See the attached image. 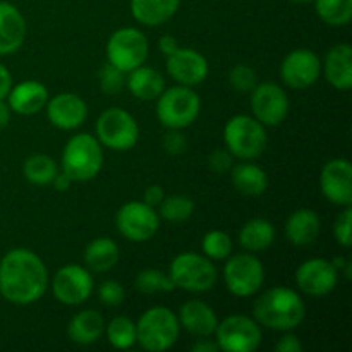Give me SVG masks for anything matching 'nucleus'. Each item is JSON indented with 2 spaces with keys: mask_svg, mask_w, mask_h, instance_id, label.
Instances as JSON below:
<instances>
[{
  "mask_svg": "<svg viewBox=\"0 0 352 352\" xmlns=\"http://www.w3.org/2000/svg\"><path fill=\"white\" fill-rule=\"evenodd\" d=\"M215 351H220L219 349V344L215 342V340H210L208 337H199L198 342L192 346V352H215Z\"/></svg>",
  "mask_w": 352,
  "mask_h": 352,
  "instance_id": "nucleus-47",
  "label": "nucleus"
},
{
  "mask_svg": "<svg viewBox=\"0 0 352 352\" xmlns=\"http://www.w3.org/2000/svg\"><path fill=\"white\" fill-rule=\"evenodd\" d=\"M98 298L100 302L110 308H116L120 306L126 299V291H124L122 285L116 280H105L98 289Z\"/></svg>",
  "mask_w": 352,
  "mask_h": 352,
  "instance_id": "nucleus-39",
  "label": "nucleus"
},
{
  "mask_svg": "<svg viewBox=\"0 0 352 352\" xmlns=\"http://www.w3.org/2000/svg\"><path fill=\"white\" fill-rule=\"evenodd\" d=\"M96 136L102 146L113 151H127L138 143L140 127L136 119L122 109H109L96 120Z\"/></svg>",
  "mask_w": 352,
  "mask_h": 352,
  "instance_id": "nucleus-9",
  "label": "nucleus"
},
{
  "mask_svg": "<svg viewBox=\"0 0 352 352\" xmlns=\"http://www.w3.org/2000/svg\"><path fill=\"white\" fill-rule=\"evenodd\" d=\"M52 184H54V188L57 189V191H67L69 188H71V184H72V179L69 177L67 174H65L64 170L60 172V174H55V177H54V181H52Z\"/></svg>",
  "mask_w": 352,
  "mask_h": 352,
  "instance_id": "nucleus-48",
  "label": "nucleus"
},
{
  "mask_svg": "<svg viewBox=\"0 0 352 352\" xmlns=\"http://www.w3.org/2000/svg\"><path fill=\"white\" fill-rule=\"evenodd\" d=\"M177 315L165 306H153L136 323V342L150 352L168 351L179 339Z\"/></svg>",
  "mask_w": 352,
  "mask_h": 352,
  "instance_id": "nucleus-4",
  "label": "nucleus"
},
{
  "mask_svg": "<svg viewBox=\"0 0 352 352\" xmlns=\"http://www.w3.org/2000/svg\"><path fill=\"white\" fill-rule=\"evenodd\" d=\"M223 280L230 294L236 298H251L263 285L265 268L253 254H236L229 258L223 267Z\"/></svg>",
  "mask_w": 352,
  "mask_h": 352,
  "instance_id": "nucleus-10",
  "label": "nucleus"
},
{
  "mask_svg": "<svg viewBox=\"0 0 352 352\" xmlns=\"http://www.w3.org/2000/svg\"><path fill=\"white\" fill-rule=\"evenodd\" d=\"M48 287L45 263L30 250L9 251L0 261V294L12 305L36 302Z\"/></svg>",
  "mask_w": 352,
  "mask_h": 352,
  "instance_id": "nucleus-1",
  "label": "nucleus"
},
{
  "mask_svg": "<svg viewBox=\"0 0 352 352\" xmlns=\"http://www.w3.org/2000/svg\"><path fill=\"white\" fill-rule=\"evenodd\" d=\"M164 148L170 155L184 153L188 148L186 136L181 133V129H168V133L164 136Z\"/></svg>",
  "mask_w": 352,
  "mask_h": 352,
  "instance_id": "nucleus-41",
  "label": "nucleus"
},
{
  "mask_svg": "<svg viewBox=\"0 0 352 352\" xmlns=\"http://www.w3.org/2000/svg\"><path fill=\"white\" fill-rule=\"evenodd\" d=\"M325 78L340 91L352 88V47L349 43H339L330 48L325 58Z\"/></svg>",
  "mask_w": 352,
  "mask_h": 352,
  "instance_id": "nucleus-23",
  "label": "nucleus"
},
{
  "mask_svg": "<svg viewBox=\"0 0 352 352\" xmlns=\"http://www.w3.org/2000/svg\"><path fill=\"white\" fill-rule=\"evenodd\" d=\"M217 344L226 352H253L261 344L258 322L244 315H232L217 325Z\"/></svg>",
  "mask_w": 352,
  "mask_h": 352,
  "instance_id": "nucleus-11",
  "label": "nucleus"
},
{
  "mask_svg": "<svg viewBox=\"0 0 352 352\" xmlns=\"http://www.w3.org/2000/svg\"><path fill=\"white\" fill-rule=\"evenodd\" d=\"M232 184L241 195L261 196L268 188V175L260 165L243 162L232 168Z\"/></svg>",
  "mask_w": 352,
  "mask_h": 352,
  "instance_id": "nucleus-29",
  "label": "nucleus"
},
{
  "mask_svg": "<svg viewBox=\"0 0 352 352\" xmlns=\"http://www.w3.org/2000/svg\"><path fill=\"white\" fill-rule=\"evenodd\" d=\"M136 289L141 294H157V292H170L175 285L168 274H164L155 268L141 270L136 277Z\"/></svg>",
  "mask_w": 352,
  "mask_h": 352,
  "instance_id": "nucleus-35",
  "label": "nucleus"
},
{
  "mask_svg": "<svg viewBox=\"0 0 352 352\" xmlns=\"http://www.w3.org/2000/svg\"><path fill=\"white\" fill-rule=\"evenodd\" d=\"M116 226L126 239L144 243L157 234L160 219L155 208L144 201H129L117 212Z\"/></svg>",
  "mask_w": 352,
  "mask_h": 352,
  "instance_id": "nucleus-12",
  "label": "nucleus"
},
{
  "mask_svg": "<svg viewBox=\"0 0 352 352\" xmlns=\"http://www.w3.org/2000/svg\"><path fill=\"white\" fill-rule=\"evenodd\" d=\"M275 351L277 352H302V344L301 340L298 339L292 333H287V336L280 337L275 344Z\"/></svg>",
  "mask_w": 352,
  "mask_h": 352,
  "instance_id": "nucleus-43",
  "label": "nucleus"
},
{
  "mask_svg": "<svg viewBox=\"0 0 352 352\" xmlns=\"http://www.w3.org/2000/svg\"><path fill=\"white\" fill-rule=\"evenodd\" d=\"M253 315L260 325L277 332L298 329L306 316L301 296L289 287H272L254 301Z\"/></svg>",
  "mask_w": 352,
  "mask_h": 352,
  "instance_id": "nucleus-2",
  "label": "nucleus"
},
{
  "mask_svg": "<svg viewBox=\"0 0 352 352\" xmlns=\"http://www.w3.org/2000/svg\"><path fill=\"white\" fill-rule=\"evenodd\" d=\"M69 339L79 346H89L102 339L105 333V320L95 309H85L72 316L67 327Z\"/></svg>",
  "mask_w": 352,
  "mask_h": 352,
  "instance_id": "nucleus-25",
  "label": "nucleus"
},
{
  "mask_svg": "<svg viewBox=\"0 0 352 352\" xmlns=\"http://www.w3.org/2000/svg\"><path fill=\"white\" fill-rule=\"evenodd\" d=\"M157 100V117L167 129H186L198 119L201 110V100L191 86L164 89Z\"/></svg>",
  "mask_w": 352,
  "mask_h": 352,
  "instance_id": "nucleus-6",
  "label": "nucleus"
},
{
  "mask_svg": "<svg viewBox=\"0 0 352 352\" xmlns=\"http://www.w3.org/2000/svg\"><path fill=\"white\" fill-rule=\"evenodd\" d=\"M150 54V45L146 36L136 28H120L107 43V58L117 69L131 72L146 62Z\"/></svg>",
  "mask_w": 352,
  "mask_h": 352,
  "instance_id": "nucleus-8",
  "label": "nucleus"
},
{
  "mask_svg": "<svg viewBox=\"0 0 352 352\" xmlns=\"http://www.w3.org/2000/svg\"><path fill=\"white\" fill-rule=\"evenodd\" d=\"M98 82L100 89L107 95H117V93L122 91V88L126 86V72L117 69L116 65H112L110 62L102 65L98 72Z\"/></svg>",
  "mask_w": 352,
  "mask_h": 352,
  "instance_id": "nucleus-37",
  "label": "nucleus"
},
{
  "mask_svg": "<svg viewBox=\"0 0 352 352\" xmlns=\"http://www.w3.org/2000/svg\"><path fill=\"white\" fill-rule=\"evenodd\" d=\"M158 48H160L165 55H170L179 48V41L175 40L172 34H165V36H162L160 41H158Z\"/></svg>",
  "mask_w": 352,
  "mask_h": 352,
  "instance_id": "nucleus-46",
  "label": "nucleus"
},
{
  "mask_svg": "<svg viewBox=\"0 0 352 352\" xmlns=\"http://www.w3.org/2000/svg\"><path fill=\"white\" fill-rule=\"evenodd\" d=\"M339 282V270L332 261L313 258L305 261L296 270V284L305 294L311 298H322L330 294Z\"/></svg>",
  "mask_w": 352,
  "mask_h": 352,
  "instance_id": "nucleus-16",
  "label": "nucleus"
},
{
  "mask_svg": "<svg viewBox=\"0 0 352 352\" xmlns=\"http://www.w3.org/2000/svg\"><path fill=\"white\" fill-rule=\"evenodd\" d=\"M320 227L322 222L318 213L308 208L296 210L285 222V236L294 246H309L318 237Z\"/></svg>",
  "mask_w": 352,
  "mask_h": 352,
  "instance_id": "nucleus-24",
  "label": "nucleus"
},
{
  "mask_svg": "<svg viewBox=\"0 0 352 352\" xmlns=\"http://www.w3.org/2000/svg\"><path fill=\"white\" fill-rule=\"evenodd\" d=\"M23 174L24 177L34 186L52 184L55 174H57V164H55L54 158L48 157V155H31V157H28L26 160H24Z\"/></svg>",
  "mask_w": 352,
  "mask_h": 352,
  "instance_id": "nucleus-31",
  "label": "nucleus"
},
{
  "mask_svg": "<svg viewBox=\"0 0 352 352\" xmlns=\"http://www.w3.org/2000/svg\"><path fill=\"white\" fill-rule=\"evenodd\" d=\"M292 3H299V6H302V3H309L313 2V0H291Z\"/></svg>",
  "mask_w": 352,
  "mask_h": 352,
  "instance_id": "nucleus-50",
  "label": "nucleus"
},
{
  "mask_svg": "<svg viewBox=\"0 0 352 352\" xmlns=\"http://www.w3.org/2000/svg\"><path fill=\"white\" fill-rule=\"evenodd\" d=\"M232 251V241L223 230H210L203 237V253L210 260H226Z\"/></svg>",
  "mask_w": 352,
  "mask_h": 352,
  "instance_id": "nucleus-36",
  "label": "nucleus"
},
{
  "mask_svg": "<svg viewBox=\"0 0 352 352\" xmlns=\"http://www.w3.org/2000/svg\"><path fill=\"white\" fill-rule=\"evenodd\" d=\"M48 120L55 127L64 131L78 129L88 117V107L85 100L74 93H60L47 102Z\"/></svg>",
  "mask_w": 352,
  "mask_h": 352,
  "instance_id": "nucleus-19",
  "label": "nucleus"
},
{
  "mask_svg": "<svg viewBox=\"0 0 352 352\" xmlns=\"http://www.w3.org/2000/svg\"><path fill=\"white\" fill-rule=\"evenodd\" d=\"M10 88H12V76L6 65L0 64V100L7 98Z\"/></svg>",
  "mask_w": 352,
  "mask_h": 352,
  "instance_id": "nucleus-45",
  "label": "nucleus"
},
{
  "mask_svg": "<svg viewBox=\"0 0 352 352\" xmlns=\"http://www.w3.org/2000/svg\"><path fill=\"white\" fill-rule=\"evenodd\" d=\"M10 120V107L7 105L3 100H0V129H3V127L9 124Z\"/></svg>",
  "mask_w": 352,
  "mask_h": 352,
  "instance_id": "nucleus-49",
  "label": "nucleus"
},
{
  "mask_svg": "<svg viewBox=\"0 0 352 352\" xmlns=\"http://www.w3.org/2000/svg\"><path fill=\"white\" fill-rule=\"evenodd\" d=\"M127 74L129 76H126V86L138 100H157L165 89V79L157 69L140 65Z\"/></svg>",
  "mask_w": 352,
  "mask_h": 352,
  "instance_id": "nucleus-26",
  "label": "nucleus"
},
{
  "mask_svg": "<svg viewBox=\"0 0 352 352\" xmlns=\"http://www.w3.org/2000/svg\"><path fill=\"white\" fill-rule=\"evenodd\" d=\"M167 72L182 86H196L208 76V60L192 48L179 47L167 55Z\"/></svg>",
  "mask_w": 352,
  "mask_h": 352,
  "instance_id": "nucleus-18",
  "label": "nucleus"
},
{
  "mask_svg": "<svg viewBox=\"0 0 352 352\" xmlns=\"http://www.w3.org/2000/svg\"><path fill=\"white\" fill-rule=\"evenodd\" d=\"M52 291L62 305H82L93 292L91 272L79 265H65L54 275Z\"/></svg>",
  "mask_w": 352,
  "mask_h": 352,
  "instance_id": "nucleus-13",
  "label": "nucleus"
},
{
  "mask_svg": "<svg viewBox=\"0 0 352 352\" xmlns=\"http://www.w3.org/2000/svg\"><path fill=\"white\" fill-rule=\"evenodd\" d=\"M164 198H165L164 189L157 184L146 188V191H144V195H143V201L146 203V205H150L151 208H155V206H160V203L164 201Z\"/></svg>",
  "mask_w": 352,
  "mask_h": 352,
  "instance_id": "nucleus-44",
  "label": "nucleus"
},
{
  "mask_svg": "<svg viewBox=\"0 0 352 352\" xmlns=\"http://www.w3.org/2000/svg\"><path fill=\"white\" fill-rule=\"evenodd\" d=\"M168 277L175 289L188 292H206L215 285L217 268L212 260L198 253H181L172 260Z\"/></svg>",
  "mask_w": 352,
  "mask_h": 352,
  "instance_id": "nucleus-7",
  "label": "nucleus"
},
{
  "mask_svg": "<svg viewBox=\"0 0 352 352\" xmlns=\"http://www.w3.org/2000/svg\"><path fill=\"white\" fill-rule=\"evenodd\" d=\"M177 320L179 325L195 337L213 336L217 325H219V318H217L215 311L206 302L198 301V299L184 302L179 309Z\"/></svg>",
  "mask_w": 352,
  "mask_h": 352,
  "instance_id": "nucleus-21",
  "label": "nucleus"
},
{
  "mask_svg": "<svg viewBox=\"0 0 352 352\" xmlns=\"http://www.w3.org/2000/svg\"><path fill=\"white\" fill-rule=\"evenodd\" d=\"M192 212H195V203L189 196L184 195L167 196L160 203L162 219L168 220V222H186L191 219Z\"/></svg>",
  "mask_w": 352,
  "mask_h": 352,
  "instance_id": "nucleus-34",
  "label": "nucleus"
},
{
  "mask_svg": "<svg viewBox=\"0 0 352 352\" xmlns=\"http://www.w3.org/2000/svg\"><path fill=\"white\" fill-rule=\"evenodd\" d=\"M315 7L329 26H347L352 19V0H315Z\"/></svg>",
  "mask_w": 352,
  "mask_h": 352,
  "instance_id": "nucleus-32",
  "label": "nucleus"
},
{
  "mask_svg": "<svg viewBox=\"0 0 352 352\" xmlns=\"http://www.w3.org/2000/svg\"><path fill=\"white\" fill-rule=\"evenodd\" d=\"M265 126L250 116H234L223 127L227 151L239 160H254L267 148Z\"/></svg>",
  "mask_w": 352,
  "mask_h": 352,
  "instance_id": "nucleus-5",
  "label": "nucleus"
},
{
  "mask_svg": "<svg viewBox=\"0 0 352 352\" xmlns=\"http://www.w3.org/2000/svg\"><path fill=\"white\" fill-rule=\"evenodd\" d=\"M251 110L263 126H278L289 113V96L275 82H261L251 91Z\"/></svg>",
  "mask_w": 352,
  "mask_h": 352,
  "instance_id": "nucleus-14",
  "label": "nucleus"
},
{
  "mask_svg": "<svg viewBox=\"0 0 352 352\" xmlns=\"http://www.w3.org/2000/svg\"><path fill=\"white\" fill-rule=\"evenodd\" d=\"M10 110L19 116H33L40 112L48 102V91L45 85L38 81H23L9 91Z\"/></svg>",
  "mask_w": 352,
  "mask_h": 352,
  "instance_id": "nucleus-22",
  "label": "nucleus"
},
{
  "mask_svg": "<svg viewBox=\"0 0 352 352\" xmlns=\"http://www.w3.org/2000/svg\"><path fill=\"white\" fill-rule=\"evenodd\" d=\"M103 167L102 144L91 134H76L62 151V170L78 182L95 179Z\"/></svg>",
  "mask_w": 352,
  "mask_h": 352,
  "instance_id": "nucleus-3",
  "label": "nucleus"
},
{
  "mask_svg": "<svg viewBox=\"0 0 352 352\" xmlns=\"http://www.w3.org/2000/svg\"><path fill=\"white\" fill-rule=\"evenodd\" d=\"M107 339L116 349H129L136 344V323L127 316H117L107 325Z\"/></svg>",
  "mask_w": 352,
  "mask_h": 352,
  "instance_id": "nucleus-33",
  "label": "nucleus"
},
{
  "mask_svg": "<svg viewBox=\"0 0 352 352\" xmlns=\"http://www.w3.org/2000/svg\"><path fill=\"white\" fill-rule=\"evenodd\" d=\"M26 38V21L21 10L9 2H0V55L19 50Z\"/></svg>",
  "mask_w": 352,
  "mask_h": 352,
  "instance_id": "nucleus-20",
  "label": "nucleus"
},
{
  "mask_svg": "<svg viewBox=\"0 0 352 352\" xmlns=\"http://www.w3.org/2000/svg\"><path fill=\"white\" fill-rule=\"evenodd\" d=\"M275 227L265 219H253L244 223L239 232V243L248 251H265L274 244Z\"/></svg>",
  "mask_w": 352,
  "mask_h": 352,
  "instance_id": "nucleus-30",
  "label": "nucleus"
},
{
  "mask_svg": "<svg viewBox=\"0 0 352 352\" xmlns=\"http://www.w3.org/2000/svg\"><path fill=\"white\" fill-rule=\"evenodd\" d=\"M179 3L181 0H131V12L144 26H160L177 12Z\"/></svg>",
  "mask_w": 352,
  "mask_h": 352,
  "instance_id": "nucleus-27",
  "label": "nucleus"
},
{
  "mask_svg": "<svg viewBox=\"0 0 352 352\" xmlns=\"http://www.w3.org/2000/svg\"><path fill=\"white\" fill-rule=\"evenodd\" d=\"M322 74V62L315 52L308 48L292 50L282 60L280 78L289 88L308 89L315 85Z\"/></svg>",
  "mask_w": 352,
  "mask_h": 352,
  "instance_id": "nucleus-15",
  "label": "nucleus"
},
{
  "mask_svg": "<svg viewBox=\"0 0 352 352\" xmlns=\"http://www.w3.org/2000/svg\"><path fill=\"white\" fill-rule=\"evenodd\" d=\"M351 223H352V208L344 206V212L337 217L333 223V237L342 248H351Z\"/></svg>",
  "mask_w": 352,
  "mask_h": 352,
  "instance_id": "nucleus-40",
  "label": "nucleus"
},
{
  "mask_svg": "<svg viewBox=\"0 0 352 352\" xmlns=\"http://www.w3.org/2000/svg\"><path fill=\"white\" fill-rule=\"evenodd\" d=\"M229 82L236 91L251 93L258 85V74L251 65L237 64L230 69Z\"/></svg>",
  "mask_w": 352,
  "mask_h": 352,
  "instance_id": "nucleus-38",
  "label": "nucleus"
},
{
  "mask_svg": "<svg viewBox=\"0 0 352 352\" xmlns=\"http://www.w3.org/2000/svg\"><path fill=\"white\" fill-rule=\"evenodd\" d=\"M120 256L119 246L110 237H98L91 241L85 250L86 268L95 274H105L112 270Z\"/></svg>",
  "mask_w": 352,
  "mask_h": 352,
  "instance_id": "nucleus-28",
  "label": "nucleus"
},
{
  "mask_svg": "<svg viewBox=\"0 0 352 352\" xmlns=\"http://www.w3.org/2000/svg\"><path fill=\"white\" fill-rule=\"evenodd\" d=\"M320 189L330 203L351 206L352 203V165L344 158L330 160L320 174Z\"/></svg>",
  "mask_w": 352,
  "mask_h": 352,
  "instance_id": "nucleus-17",
  "label": "nucleus"
},
{
  "mask_svg": "<svg viewBox=\"0 0 352 352\" xmlns=\"http://www.w3.org/2000/svg\"><path fill=\"white\" fill-rule=\"evenodd\" d=\"M208 168L215 174H227L232 168V155L227 150H215L208 157Z\"/></svg>",
  "mask_w": 352,
  "mask_h": 352,
  "instance_id": "nucleus-42",
  "label": "nucleus"
}]
</instances>
